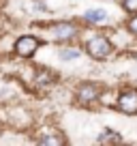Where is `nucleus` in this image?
Returning <instances> with one entry per match:
<instances>
[{
	"mask_svg": "<svg viewBox=\"0 0 137 146\" xmlns=\"http://www.w3.org/2000/svg\"><path fill=\"white\" fill-rule=\"evenodd\" d=\"M84 47H86L88 56L94 60H105L114 54L116 45L111 43V39L107 35H92L84 41Z\"/></svg>",
	"mask_w": 137,
	"mask_h": 146,
	"instance_id": "1",
	"label": "nucleus"
},
{
	"mask_svg": "<svg viewBox=\"0 0 137 146\" xmlns=\"http://www.w3.org/2000/svg\"><path fill=\"white\" fill-rule=\"evenodd\" d=\"M79 26L75 22H67V19H62V22H51L47 24V35H49L51 41L56 43H71L75 41L79 36Z\"/></svg>",
	"mask_w": 137,
	"mask_h": 146,
	"instance_id": "2",
	"label": "nucleus"
},
{
	"mask_svg": "<svg viewBox=\"0 0 137 146\" xmlns=\"http://www.w3.org/2000/svg\"><path fill=\"white\" fill-rule=\"evenodd\" d=\"M114 108L126 116H135L137 114V88H122L120 92H116Z\"/></svg>",
	"mask_w": 137,
	"mask_h": 146,
	"instance_id": "3",
	"label": "nucleus"
},
{
	"mask_svg": "<svg viewBox=\"0 0 137 146\" xmlns=\"http://www.w3.org/2000/svg\"><path fill=\"white\" fill-rule=\"evenodd\" d=\"M103 90H105V88L101 86V84H96V82H82L77 86V90H75V99H77L79 105L90 108L92 103H96V101L101 99V92Z\"/></svg>",
	"mask_w": 137,
	"mask_h": 146,
	"instance_id": "4",
	"label": "nucleus"
},
{
	"mask_svg": "<svg viewBox=\"0 0 137 146\" xmlns=\"http://www.w3.org/2000/svg\"><path fill=\"white\" fill-rule=\"evenodd\" d=\"M39 45H41V39H37V36H32V35H22L15 39L13 43V54L19 56V58H32V56L37 54Z\"/></svg>",
	"mask_w": 137,
	"mask_h": 146,
	"instance_id": "5",
	"label": "nucleus"
},
{
	"mask_svg": "<svg viewBox=\"0 0 137 146\" xmlns=\"http://www.w3.org/2000/svg\"><path fill=\"white\" fill-rule=\"evenodd\" d=\"M32 82H34V86H39V88L51 86V84H54V73H51L47 67H37L34 69V75H32Z\"/></svg>",
	"mask_w": 137,
	"mask_h": 146,
	"instance_id": "6",
	"label": "nucleus"
},
{
	"mask_svg": "<svg viewBox=\"0 0 137 146\" xmlns=\"http://www.w3.org/2000/svg\"><path fill=\"white\" fill-rule=\"evenodd\" d=\"M107 17H109V15H107L105 9H88L86 13L82 15V19L86 24H105Z\"/></svg>",
	"mask_w": 137,
	"mask_h": 146,
	"instance_id": "7",
	"label": "nucleus"
},
{
	"mask_svg": "<svg viewBox=\"0 0 137 146\" xmlns=\"http://www.w3.org/2000/svg\"><path fill=\"white\" fill-rule=\"evenodd\" d=\"M34 142H37V144H43V146H49V144H51V146H62L67 140H64L60 133H56V131H51V133L45 131V133H41Z\"/></svg>",
	"mask_w": 137,
	"mask_h": 146,
	"instance_id": "8",
	"label": "nucleus"
},
{
	"mask_svg": "<svg viewBox=\"0 0 137 146\" xmlns=\"http://www.w3.org/2000/svg\"><path fill=\"white\" fill-rule=\"evenodd\" d=\"M120 142H122V133L114 129H103L99 135V144H120Z\"/></svg>",
	"mask_w": 137,
	"mask_h": 146,
	"instance_id": "9",
	"label": "nucleus"
},
{
	"mask_svg": "<svg viewBox=\"0 0 137 146\" xmlns=\"http://www.w3.org/2000/svg\"><path fill=\"white\" fill-rule=\"evenodd\" d=\"M58 58L62 60V62L77 60V58H82V52H79V50H73V47H60V50H58Z\"/></svg>",
	"mask_w": 137,
	"mask_h": 146,
	"instance_id": "10",
	"label": "nucleus"
},
{
	"mask_svg": "<svg viewBox=\"0 0 137 146\" xmlns=\"http://www.w3.org/2000/svg\"><path fill=\"white\" fill-rule=\"evenodd\" d=\"M120 5H122V9L126 11V13H137V0H120Z\"/></svg>",
	"mask_w": 137,
	"mask_h": 146,
	"instance_id": "11",
	"label": "nucleus"
},
{
	"mask_svg": "<svg viewBox=\"0 0 137 146\" xmlns=\"http://www.w3.org/2000/svg\"><path fill=\"white\" fill-rule=\"evenodd\" d=\"M126 30L131 32L133 36H137V13H133L131 17H128V22H126Z\"/></svg>",
	"mask_w": 137,
	"mask_h": 146,
	"instance_id": "12",
	"label": "nucleus"
},
{
	"mask_svg": "<svg viewBox=\"0 0 137 146\" xmlns=\"http://www.w3.org/2000/svg\"><path fill=\"white\" fill-rule=\"evenodd\" d=\"M0 67H2V54H0Z\"/></svg>",
	"mask_w": 137,
	"mask_h": 146,
	"instance_id": "13",
	"label": "nucleus"
}]
</instances>
